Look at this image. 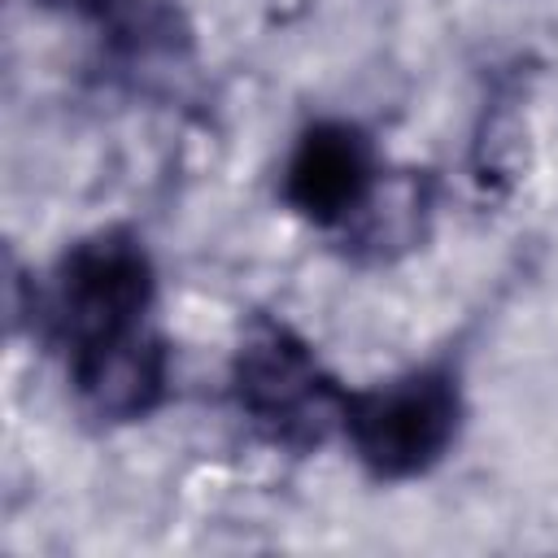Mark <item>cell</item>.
Returning a JSON list of instances; mask_svg holds the SVG:
<instances>
[{
  "mask_svg": "<svg viewBox=\"0 0 558 558\" xmlns=\"http://www.w3.org/2000/svg\"><path fill=\"white\" fill-rule=\"evenodd\" d=\"M432 205H436V187H432L427 170L379 174L371 201L340 227L344 257L366 262V266L405 257L410 248H418L427 240Z\"/></svg>",
  "mask_w": 558,
  "mask_h": 558,
  "instance_id": "cell-7",
  "label": "cell"
},
{
  "mask_svg": "<svg viewBox=\"0 0 558 558\" xmlns=\"http://www.w3.org/2000/svg\"><path fill=\"white\" fill-rule=\"evenodd\" d=\"M527 170V122L514 87H497L484 100L471 140V179L484 201H506Z\"/></svg>",
  "mask_w": 558,
  "mask_h": 558,
  "instance_id": "cell-8",
  "label": "cell"
},
{
  "mask_svg": "<svg viewBox=\"0 0 558 558\" xmlns=\"http://www.w3.org/2000/svg\"><path fill=\"white\" fill-rule=\"evenodd\" d=\"M466 401L458 371L427 362L344 392L340 432L357 466L379 484H405L436 471L462 436Z\"/></svg>",
  "mask_w": 558,
  "mask_h": 558,
  "instance_id": "cell-2",
  "label": "cell"
},
{
  "mask_svg": "<svg viewBox=\"0 0 558 558\" xmlns=\"http://www.w3.org/2000/svg\"><path fill=\"white\" fill-rule=\"evenodd\" d=\"M157 296V270L131 227H96L78 235L31 292V327L39 323L65 357L109 344L144 327Z\"/></svg>",
  "mask_w": 558,
  "mask_h": 558,
  "instance_id": "cell-1",
  "label": "cell"
},
{
  "mask_svg": "<svg viewBox=\"0 0 558 558\" xmlns=\"http://www.w3.org/2000/svg\"><path fill=\"white\" fill-rule=\"evenodd\" d=\"M70 388L87 418L105 427L140 423L170 397V344L140 327L70 357Z\"/></svg>",
  "mask_w": 558,
  "mask_h": 558,
  "instance_id": "cell-5",
  "label": "cell"
},
{
  "mask_svg": "<svg viewBox=\"0 0 558 558\" xmlns=\"http://www.w3.org/2000/svg\"><path fill=\"white\" fill-rule=\"evenodd\" d=\"M105 70L126 92H170L196 57V39L170 0H118L105 17Z\"/></svg>",
  "mask_w": 558,
  "mask_h": 558,
  "instance_id": "cell-6",
  "label": "cell"
},
{
  "mask_svg": "<svg viewBox=\"0 0 558 558\" xmlns=\"http://www.w3.org/2000/svg\"><path fill=\"white\" fill-rule=\"evenodd\" d=\"M384 166L375 140L349 118H318L310 122L279 174L283 205L323 231H340L375 192Z\"/></svg>",
  "mask_w": 558,
  "mask_h": 558,
  "instance_id": "cell-4",
  "label": "cell"
},
{
  "mask_svg": "<svg viewBox=\"0 0 558 558\" xmlns=\"http://www.w3.org/2000/svg\"><path fill=\"white\" fill-rule=\"evenodd\" d=\"M52 13H74V17H105L118 0H39Z\"/></svg>",
  "mask_w": 558,
  "mask_h": 558,
  "instance_id": "cell-9",
  "label": "cell"
},
{
  "mask_svg": "<svg viewBox=\"0 0 558 558\" xmlns=\"http://www.w3.org/2000/svg\"><path fill=\"white\" fill-rule=\"evenodd\" d=\"M231 401L248 427L275 445L305 453L340 432L344 392L340 379L323 366L314 344L283 318H253L231 353Z\"/></svg>",
  "mask_w": 558,
  "mask_h": 558,
  "instance_id": "cell-3",
  "label": "cell"
}]
</instances>
